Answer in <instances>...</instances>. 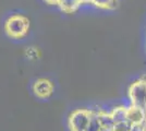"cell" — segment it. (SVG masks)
Returning <instances> with one entry per match:
<instances>
[{"label": "cell", "mask_w": 146, "mask_h": 131, "mask_svg": "<svg viewBox=\"0 0 146 131\" xmlns=\"http://www.w3.org/2000/svg\"><path fill=\"white\" fill-rule=\"evenodd\" d=\"M32 23L29 15L21 11H13L7 14L2 21V32L12 42H24L29 37Z\"/></svg>", "instance_id": "obj_1"}, {"label": "cell", "mask_w": 146, "mask_h": 131, "mask_svg": "<svg viewBox=\"0 0 146 131\" xmlns=\"http://www.w3.org/2000/svg\"><path fill=\"white\" fill-rule=\"evenodd\" d=\"M129 105L139 107L146 114V73L130 83L127 91Z\"/></svg>", "instance_id": "obj_2"}, {"label": "cell", "mask_w": 146, "mask_h": 131, "mask_svg": "<svg viewBox=\"0 0 146 131\" xmlns=\"http://www.w3.org/2000/svg\"><path fill=\"white\" fill-rule=\"evenodd\" d=\"M91 116V106H81L72 109L66 119L68 131H85Z\"/></svg>", "instance_id": "obj_3"}, {"label": "cell", "mask_w": 146, "mask_h": 131, "mask_svg": "<svg viewBox=\"0 0 146 131\" xmlns=\"http://www.w3.org/2000/svg\"><path fill=\"white\" fill-rule=\"evenodd\" d=\"M55 82L48 76H38L31 83V92L38 100H50L55 94Z\"/></svg>", "instance_id": "obj_4"}, {"label": "cell", "mask_w": 146, "mask_h": 131, "mask_svg": "<svg viewBox=\"0 0 146 131\" xmlns=\"http://www.w3.org/2000/svg\"><path fill=\"white\" fill-rule=\"evenodd\" d=\"M103 130V120L99 112V106H91V116L85 131H102Z\"/></svg>", "instance_id": "obj_5"}, {"label": "cell", "mask_w": 146, "mask_h": 131, "mask_svg": "<svg viewBox=\"0 0 146 131\" xmlns=\"http://www.w3.org/2000/svg\"><path fill=\"white\" fill-rule=\"evenodd\" d=\"M119 0H86V7H91L100 11L116 10Z\"/></svg>", "instance_id": "obj_6"}, {"label": "cell", "mask_w": 146, "mask_h": 131, "mask_svg": "<svg viewBox=\"0 0 146 131\" xmlns=\"http://www.w3.org/2000/svg\"><path fill=\"white\" fill-rule=\"evenodd\" d=\"M133 128V125L130 124L128 120H123V121H119L112 125V130L113 131H131Z\"/></svg>", "instance_id": "obj_7"}, {"label": "cell", "mask_w": 146, "mask_h": 131, "mask_svg": "<svg viewBox=\"0 0 146 131\" xmlns=\"http://www.w3.org/2000/svg\"><path fill=\"white\" fill-rule=\"evenodd\" d=\"M131 131H146V124L133 126V128L131 129Z\"/></svg>", "instance_id": "obj_8"}, {"label": "cell", "mask_w": 146, "mask_h": 131, "mask_svg": "<svg viewBox=\"0 0 146 131\" xmlns=\"http://www.w3.org/2000/svg\"><path fill=\"white\" fill-rule=\"evenodd\" d=\"M102 131H113V130H112V127H104Z\"/></svg>", "instance_id": "obj_9"}]
</instances>
